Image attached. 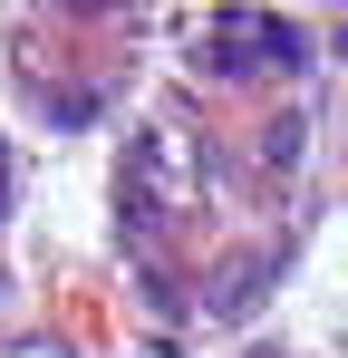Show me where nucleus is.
I'll use <instances>...</instances> for the list:
<instances>
[{"instance_id":"f257e3e1","label":"nucleus","mask_w":348,"mask_h":358,"mask_svg":"<svg viewBox=\"0 0 348 358\" xmlns=\"http://www.w3.org/2000/svg\"><path fill=\"white\" fill-rule=\"evenodd\" d=\"M261 68H310V29L281 10H213V39H203V78H261Z\"/></svg>"},{"instance_id":"f03ea898","label":"nucleus","mask_w":348,"mask_h":358,"mask_svg":"<svg viewBox=\"0 0 348 358\" xmlns=\"http://www.w3.org/2000/svg\"><path fill=\"white\" fill-rule=\"evenodd\" d=\"M281 262H290V252H261V262H252V271H232V291L213 300V310H223V320H242V310H252V300L271 291V271H281Z\"/></svg>"},{"instance_id":"7ed1b4c3","label":"nucleus","mask_w":348,"mask_h":358,"mask_svg":"<svg viewBox=\"0 0 348 358\" xmlns=\"http://www.w3.org/2000/svg\"><path fill=\"white\" fill-rule=\"evenodd\" d=\"M39 117H49V126H87V117H97V97H87V87H68V97H58V87H49V97H39Z\"/></svg>"},{"instance_id":"20e7f679","label":"nucleus","mask_w":348,"mask_h":358,"mask_svg":"<svg viewBox=\"0 0 348 358\" xmlns=\"http://www.w3.org/2000/svg\"><path fill=\"white\" fill-rule=\"evenodd\" d=\"M0 213H10V155H0Z\"/></svg>"}]
</instances>
